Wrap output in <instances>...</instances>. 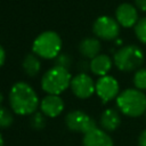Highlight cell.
Listing matches in <instances>:
<instances>
[{
	"instance_id": "cell-2",
	"label": "cell",
	"mask_w": 146,
	"mask_h": 146,
	"mask_svg": "<svg viewBox=\"0 0 146 146\" xmlns=\"http://www.w3.org/2000/svg\"><path fill=\"white\" fill-rule=\"evenodd\" d=\"M116 106L124 115L138 117L146 112V95L138 89H125L116 97Z\"/></svg>"
},
{
	"instance_id": "cell-22",
	"label": "cell",
	"mask_w": 146,
	"mask_h": 146,
	"mask_svg": "<svg viewBox=\"0 0 146 146\" xmlns=\"http://www.w3.org/2000/svg\"><path fill=\"white\" fill-rule=\"evenodd\" d=\"M138 146H146V129H144L138 137Z\"/></svg>"
},
{
	"instance_id": "cell-6",
	"label": "cell",
	"mask_w": 146,
	"mask_h": 146,
	"mask_svg": "<svg viewBox=\"0 0 146 146\" xmlns=\"http://www.w3.org/2000/svg\"><path fill=\"white\" fill-rule=\"evenodd\" d=\"M94 34L102 40H115L120 33V24L110 16H99L92 24Z\"/></svg>"
},
{
	"instance_id": "cell-18",
	"label": "cell",
	"mask_w": 146,
	"mask_h": 146,
	"mask_svg": "<svg viewBox=\"0 0 146 146\" xmlns=\"http://www.w3.org/2000/svg\"><path fill=\"white\" fill-rule=\"evenodd\" d=\"M135 34L141 43L146 44V17H143L137 22L135 25Z\"/></svg>"
},
{
	"instance_id": "cell-25",
	"label": "cell",
	"mask_w": 146,
	"mask_h": 146,
	"mask_svg": "<svg viewBox=\"0 0 146 146\" xmlns=\"http://www.w3.org/2000/svg\"><path fill=\"white\" fill-rule=\"evenodd\" d=\"M0 146H5V141H3V138H2L1 132H0Z\"/></svg>"
},
{
	"instance_id": "cell-15",
	"label": "cell",
	"mask_w": 146,
	"mask_h": 146,
	"mask_svg": "<svg viewBox=\"0 0 146 146\" xmlns=\"http://www.w3.org/2000/svg\"><path fill=\"white\" fill-rule=\"evenodd\" d=\"M102 49L100 41L97 38H86L83 39L79 44V51L80 54L89 59H92L97 55H99Z\"/></svg>"
},
{
	"instance_id": "cell-26",
	"label": "cell",
	"mask_w": 146,
	"mask_h": 146,
	"mask_svg": "<svg viewBox=\"0 0 146 146\" xmlns=\"http://www.w3.org/2000/svg\"><path fill=\"white\" fill-rule=\"evenodd\" d=\"M2 99H3V96H2V94L0 92V105H1V103H2ZM1 107V106H0Z\"/></svg>"
},
{
	"instance_id": "cell-3",
	"label": "cell",
	"mask_w": 146,
	"mask_h": 146,
	"mask_svg": "<svg viewBox=\"0 0 146 146\" xmlns=\"http://www.w3.org/2000/svg\"><path fill=\"white\" fill-rule=\"evenodd\" d=\"M71 81L72 75L68 68L55 65L42 75L41 88L48 95H60L71 86Z\"/></svg>"
},
{
	"instance_id": "cell-19",
	"label": "cell",
	"mask_w": 146,
	"mask_h": 146,
	"mask_svg": "<svg viewBox=\"0 0 146 146\" xmlns=\"http://www.w3.org/2000/svg\"><path fill=\"white\" fill-rule=\"evenodd\" d=\"M14 116L11 112L6 107H0V128H8L11 125Z\"/></svg>"
},
{
	"instance_id": "cell-7",
	"label": "cell",
	"mask_w": 146,
	"mask_h": 146,
	"mask_svg": "<svg viewBox=\"0 0 146 146\" xmlns=\"http://www.w3.org/2000/svg\"><path fill=\"white\" fill-rule=\"evenodd\" d=\"M65 124L68 130L82 133H87L92 129L97 128L96 121L90 115L80 110H75L67 113L65 116Z\"/></svg>"
},
{
	"instance_id": "cell-5",
	"label": "cell",
	"mask_w": 146,
	"mask_h": 146,
	"mask_svg": "<svg viewBox=\"0 0 146 146\" xmlns=\"http://www.w3.org/2000/svg\"><path fill=\"white\" fill-rule=\"evenodd\" d=\"M113 62L116 68L122 72L136 71L144 63V52L136 44L123 46L115 51Z\"/></svg>"
},
{
	"instance_id": "cell-11",
	"label": "cell",
	"mask_w": 146,
	"mask_h": 146,
	"mask_svg": "<svg viewBox=\"0 0 146 146\" xmlns=\"http://www.w3.org/2000/svg\"><path fill=\"white\" fill-rule=\"evenodd\" d=\"M64 106L59 95H47L40 102V110L47 117H57L64 111Z\"/></svg>"
},
{
	"instance_id": "cell-23",
	"label": "cell",
	"mask_w": 146,
	"mask_h": 146,
	"mask_svg": "<svg viewBox=\"0 0 146 146\" xmlns=\"http://www.w3.org/2000/svg\"><path fill=\"white\" fill-rule=\"evenodd\" d=\"M135 3L138 9L146 11V0H135Z\"/></svg>"
},
{
	"instance_id": "cell-20",
	"label": "cell",
	"mask_w": 146,
	"mask_h": 146,
	"mask_svg": "<svg viewBox=\"0 0 146 146\" xmlns=\"http://www.w3.org/2000/svg\"><path fill=\"white\" fill-rule=\"evenodd\" d=\"M46 123H47L46 122V115L42 112H35L31 119V125H32V128H34L36 130L43 129Z\"/></svg>"
},
{
	"instance_id": "cell-17",
	"label": "cell",
	"mask_w": 146,
	"mask_h": 146,
	"mask_svg": "<svg viewBox=\"0 0 146 146\" xmlns=\"http://www.w3.org/2000/svg\"><path fill=\"white\" fill-rule=\"evenodd\" d=\"M133 84L138 90H146V68L141 67L133 75Z\"/></svg>"
},
{
	"instance_id": "cell-21",
	"label": "cell",
	"mask_w": 146,
	"mask_h": 146,
	"mask_svg": "<svg viewBox=\"0 0 146 146\" xmlns=\"http://www.w3.org/2000/svg\"><path fill=\"white\" fill-rule=\"evenodd\" d=\"M55 65L56 66H62L65 68H68L71 65V57L67 54H59L56 58H55Z\"/></svg>"
},
{
	"instance_id": "cell-10",
	"label": "cell",
	"mask_w": 146,
	"mask_h": 146,
	"mask_svg": "<svg viewBox=\"0 0 146 146\" xmlns=\"http://www.w3.org/2000/svg\"><path fill=\"white\" fill-rule=\"evenodd\" d=\"M115 19L123 27H132L137 24L138 19V11L135 6L131 3L124 2L117 6L115 10Z\"/></svg>"
},
{
	"instance_id": "cell-13",
	"label": "cell",
	"mask_w": 146,
	"mask_h": 146,
	"mask_svg": "<svg viewBox=\"0 0 146 146\" xmlns=\"http://www.w3.org/2000/svg\"><path fill=\"white\" fill-rule=\"evenodd\" d=\"M112 65H113V62L108 55L99 54L90 60V71L95 75L104 76V75H107V73L112 68Z\"/></svg>"
},
{
	"instance_id": "cell-12",
	"label": "cell",
	"mask_w": 146,
	"mask_h": 146,
	"mask_svg": "<svg viewBox=\"0 0 146 146\" xmlns=\"http://www.w3.org/2000/svg\"><path fill=\"white\" fill-rule=\"evenodd\" d=\"M83 146H114L112 138L107 133V131L95 128L91 131L84 133L82 139Z\"/></svg>"
},
{
	"instance_id": "cell-1",
	"label": "cell",
	"mask_w": 146,
	"mask_h": 146,
	"mask_svg": "<svg viewBox=\"0 0 146 146\" xmlns=\"http://www.w3.org/2000/svg\"><path fill=\"white\" fill-rule=\"evenodd\" d=\"M9 104L14 113L18 115H30L35 113L39 106V97L30 84L21 81L10 88Z\"/></svg>"
},
{
	"instance_id": "cell-9",
	"label": "cell",
	"mask_w": 146,
	"mask_h": 146,
	"mask_svg": "<svg viewBox=\"0 0 146 146\" xmlns=\"http://www.w3.org/2000/svg\"><path fill=\"white\" fill-rule=\"evenodd\" d=\"M119 91L120 86L114 76L104 75L100 76L96 82V94L104 104L116 98L119 96Z\"/></svg>"
},
{
	"instance_id": "cell-4",
	"label": "cell",
	"mask_w": 146,
	"mask_h": 146,
	"mask_svg": "<svg viewBox=\"0 0 146 146\" xmlns=\"http://www.w3.org/2000/svg\"><path fill=\"white\" fill-rule=\"evenodd\" d=\"M62 49V39L54 31L40 33L33 41L32 50L38 57L44 59H55Z\"/></svg>"
},
{
	"instance_id": "cell-8",
	"label": "cell",
	"mask_w": 146,
	"mask_h": 146,
	"mask_svg": "<svg viewBox=\"0 0 146 146\" xmlns=\"http://www.w3.org/2000/svg\"><path fill=\"white\" fill-rule=\"evenodd\" d=\"M72 92L81 99H87L96 92V83L92 78L87 73H78L72 78L71 86Z\"/></svg>"
},
{
	"instance_id": "cell-14",
	"label": "cell",
	"mask_w": 146,
	"mask_h": 146,
	"mask_svg": "<svg viewBox=\"0 0 146 146\" xmlns=\"http://www.w3.org/2000/svg\"><path fill=\"white\" fill-rule=\"evenodd\" d=\"M100 125L105 131H114L121 124V116L119 112L114 108L105 110L100 115Z\"/></svg>"
},
{
	"instance_id": "cell-24",
	"label": "cell",
	"mask_w": 146,
	"mask_h": 146,
	"mask_svg": "<svg viewBox=\"0 0 146 146\" xmlns=\"http://www.w3.org/2000/svg\"><path fill=\"white\" fill-rule=\"evenodd\" d=\"M5 60H6V52H5V49L2 48V46L0 44V67L5 64Z\"/></svg>"
},
{
	"instance_id": "cell-16",
	"label": "cell",
	"mask_w": 146,
	"mask_h": 146,
	"mask_svg": "<svg viewBox=\"0 0 146 146\" xmlns=\"http://www.w3.org/2000/svg\"><path fill=\"white\" fill-rule=\"evenodd\" d=\"M23 70L26 75L29 76H35L41 70V62L39 57L35 54H27L23 59Z\"/></svg>"
},
{
	"instance_id": "cell-27",
	"label": "cell",
	"mask_w": 146,
	"mask_h": 146,
	"mask_svg": "<svg viewBox=\"0 0 146 146\" xmlns=\"http://www.w3.org/2000/svg\"><path fill=\"white\" fill-rule=\"evenodd\" d=\"M145 117H146V112H145Z\"/></svg>"
}]
</instances>
